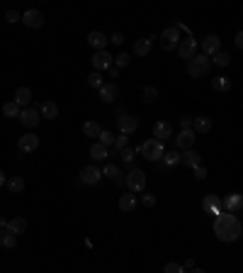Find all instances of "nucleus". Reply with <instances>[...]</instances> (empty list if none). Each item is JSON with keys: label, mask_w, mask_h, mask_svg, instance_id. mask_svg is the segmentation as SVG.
Returning <instances> with one entry per match:
<instances>
[{"label": "nucleus", "mask_w": 243, "mask_h": 273, "mask_svg": "<svg viewBox=\"0 0 243 273\" xmlns=\"http://www.w3.org/2000/svg\"><path fill=\"white\" fill-rule=\"evenodd\" d=\"M212 64H214V66H229V64H231V56H229V54H226V52H217V54H214V56H212Z\"/></svg>", "instance_id": "2f4dec72"}, {"label": "nucleus", "mask_w": 243, "mask_h": 273, "mask_svg": "<svg viewBox=\"0 0 243 273\" xmlns=\"http://www.w3.org/2000/svg\"><path fill=\"white\" fill-rule=\"evenodd\" d=\"M110 42H112V44H120V47H122V44H124V37L117 32V34H112V37H110Z\"/></svg>", "instance_id": "49530a36"}, {"label": "nucleus", "mask_w": 243, "mask_h": 273, "mask_svg": "<svg viewBox=\"0 0 243 273\" xmlns=\"http://www.w3.org/2000/svg\"><path fill=\"white\" fill-rule=\"evenodd\" d=\"M221 207H224V212L236 215L239 210H243V195L241 193H229V195L221 200Z\"/></svg>", "instance_id": "6e6552de"}, {"label": "nucleus", "mask_w": 243, "mask_h": 273, "mask_svg": "<svg viewBox=\"0 0 243 273\" xmlns=\"http://www.w3.org/2000/svg\"><path fill=\"white\" fill-rule=\"evenodd\" d=\"M136 151H139L146 161H161L163 154H166V146H163V141H158V139H146Z\"/></svg>", "instance_id": "f03ea898"}, {"label": "nucleus", "mask_w": 243, "mask_h": 273, "mask_svg": "<svg viewBox=\"0 0 243 273\" xmlns=\"http://www.w3.org/2000/svg\"><path fill=\"white\" fill-rule=\"evenodd\" d=\"M20 112H22V108H20L15 100H10V103L2 105V115H5V117H17V120H20Z\"/></svg>", "instance_id": "c85d7f7f"}, {"label": "nucleus", "mask_w": 243, "mask_h": 273, "mask_svg": "<svg viewBox=\"0 0 243 273\" xmlns=\"http://www.w3.org/2000/svg\"><path fill=\"white\" fill-rule=\"evenodd\" d=\"M17 146H20V151H22V154H29V151H37V149H39V136L34 135V132H27V135H22V136H20Z\"/></svg>", "instance_id": "9d476101"}, {"label": "nucleus", "mask_w": 243, "mask_h": 273, "mask_svg": "<svg viewBox=\"0 0 243 273\" xmlns=\"http://www.w3.org/2000/svg\"><path fill=\"white\" fill-rule=\"evenodd\" d=\"M107 42H110V37H105L102 32H90V34H88V44H90L93 49H97V52H105Z\"/></svg>", "instance_id": "aec40b11"}, {"label": "nucleus", "mask_w": 243, "mask_h": 273, "mask_svg": "<svg viewBox=\"0 0 243 273\" xmlns=\"http://www.w3.org/2000/svg\"><path fill=\"white\" fill-rule=\"evenodd\" d=\"M192 122H194V117H190V115L180 117V127H182V130H192Z\"/></svg>", "instance_id": "a18cd8bd"}, {"label": "nucleus", "mask_w": 243, "mask_h": 273, "mask_svg": "<svg viewBox=\"0 0 243 273\" xmlns=\"http://www.w3.org/2000/svg\"><path fill=\"white\" fill-rule=\"evenodd\" d=\"M117 127H120L122 135H134L136 132V127H139V122H136V117H131V115H122L117 117Z\"/></svg>", "instance_id": "2eb2a0df"}, {"label": "nucleus", "mask_w": 243, "mask_h": 273, "mask_svg": "<svg viewBox=\"0 0 243 273\" xmlns=\"http://www.w3.org/2000/svg\"><path fill=\"white\" fill-rule=\"evenodd\" d=\"M80 181H83L85 186H95V183L102 181V171H100L97 166H85V168L80 171Z\"/></svg>", "instance_id": "ddd939ff"}, {"label": "nucleus", "mask_w": 243, "mask_h": 273, "mask_svg": "<svg viewBox=\"0 0 243 273\" xmlns=\"http://www.w3.org/2000/svg\"><path fill=\"white\" fill-rule=\"evenodd\" d=\"M93 66L95 71H110V68L115 66V56L105 49V52H97L95 56H93Z\"/></svg>", "instance_id": "0eeeda50"}, {"label": "nucleus", "mask_w": 243, "mask_h": 273, "mask_svg": "<svg viewBox=\"0 0 243 273\" xmlns=\"http://www.w3.org/2000/svg\"><path fill=\"white\" fill-rule=\"evenodd\" d=\"M156 98H158V90H156L153 85H146V88H144V100H146V103H153Z\"/></svg>", "instance_id": "e433bc0d"}, {"label": "nucleus", "mask_w": 243, "mask_h": 273, "mask_svg": "<svg viewBox=\"0 0 243 273\" xmlns=\"http://www.w3.org/2000/svg\"><path fill=\"white\" fill-rule=\"evenodd\" d=\"M39 120H42V115H39V110H34V108H24V110L20 112V122H22L24 127H29V130H34V127L39 125Z\"/></svg>", "instance_id": "f8f14e48"}, {"label": "nucleus", "mask_w": 243, "mask_h": 273, "mask_svg": "<svg viewBox=\"0 0 243 273\" xmlns=\"http://www.w3.org/2000/svg\"><path fill=\"white\" fill-rule=\"evenodd\" d=\"M117 205H120L122 212H131V210L136 207V195H134V193H124Z\"/></svg>", "instance_id": "a878e982"}, {"label": "nucleus", "mask_w": 243, "mask_h": 273, "mask_svg": "<svg viewBox=\"0 0 243 273\" xmlns=\"http://www.w3.org/2000/svg\"><path fill=\"white\" fill-rule=\"evenodd\" d=\"M192 130H194V135H207V132H212V120L209 117H194V122H192Z\"/></svg>", "instance_id": "4be33fe9"}, {"label": "nucleus", "mask_w": 243, "mask_h": 273, "mask_svg": "<svg viewBox=\"0 0 243 273\" xmlns=\"http://www.w3.org/2000/svg\"><path fill=\"white\" fill-rule=\"evenodd\" d=\"M5 186H7V191H10V193H15V195H17V193H22V191H24V178L12 176V178H7V183H5Z\"/></svg>", "instance_id": "bb28decb"}, {"label": "nucleus", "mask_w": 243, "mask_h": 273, "mask_svg": "<svg viewBox=\"0 0 243 273\" xmlns=\"http://www.w3.org/2000/svg\"><path fill=\"white\" fill-rule=\"evenodd\" d=\"M241 232H243V227L236 215H231V212L217 215V219H214V234L219 237V242H226V244L236 242L241 237Z\"/></svg>", "instance_id": "f257e3e1"}, {"label": "nucleus", "mask_w": 243, "mask_h": 273, "mask_svg": "<svg viewBox=\"0 0 243 273\" xmlns=\"http://www.w3.org/2000/svg\"><path fill=\"white\" fill-rule=\"evenodd\" d=\"M5 183H7V178H5V173H2V171H0V188H2V186H5Z\"/></svg>", "instance_id": "8fccbe9b"}, {"label": "nucleus", "mask_w": 243, "mask_h": 273, "mask_svg": "<svg viewBox=\"0 0 243 273\" xmlns=\"http://www.w3.org/2000/svg\"><path fill=\"white\" fill-rule=\"evenodd\" d=\"M192 173H194V178H197V181H204V178L209 176L204 166H197V168H192Z\"/></svg>", "instance_id": "c03bdc74"}, {"label": "nucleus", "mask_w": 243, "mask_h": 273, "mask_svg": "<svg viewBox=\"0 0 243 273\" xmlns=\"http://www.w3.org/2000/svg\"><path fill=\"white\" fill-rule=\"evenodd\" d=\"M168 136H173V125H170V122H156V125H153V139L166 141Z\"/></svg>", "instance_id": "a211bd4d"}, {"label": "nucleus", "mask_w": 243, "mask_h": 273, "mask_svg": "<svg viewBox=\"0 0 243 273\" xmlns=\"http://www.w3.org/2000/svg\"><path fill=\"white\" fill-rule=\"evenodd\" d=\"M97 141H100V144H105V146L110 149V146H115V135H112V132H107V130H102V135L97 136Z\"/></svg>", "instance_id": "72a5a7b5"}, {"label": "nucleus", "mask_w": 243, "mask_h": 273, "mask_svg": "<svg viewBox=\"0 0 243 273\" xmlns=\"http://www.w3.org/2000/svg\"><path fill=\"white\" fill-rule=\"evenodd\" d=\"M2 227H5V229H7V219H5V217H2V215H0V229H2Z\"/></svg>", "instance_id": "09e8293b"}, {"label": "nucleus", "mask_w": 243, "mask_h": 273, "mask_svg": "<svg viewBox=\"0 0 243 273\" xmlns=\"http://www.w3.org/2000/svg\"><path fill=\"white\" fill-rule=\"evenodd\" d=\"M5 232H10V234H24L27 232V219L24 217H12V219H7V229Z\"/></svg>", "instance_id": "412c9836"}, {"label": "nucleus", "mask_w": 243, "mask_h": 273, "mask_svg": "<svg viewBox=\"0 0 243 273\" xmlns=\"http://www.w3.org/2000/svg\"><path fill=\"white\" fill-rule=\"evenodd\" d=\"M88 83H90V88H97V90H100V88L105 85V81H102V73H100V71H93V73L88 76Z\"/></svg>", "instance_id": "473e14b6"}, {"label": "nucleus", "mask_w": 243, "mask_h": 273, "mask_svg": "<svg viewBox=\"0 0 243 273\" xmlns=\"http://www.w3.org/2000/svg\"><path fill=\"white\" fill-rule=\"evenodd\" d=\"M194 139H197L194 130H180V135L175 136V144H178L180 151H187V149L194 146Z\"/></svg>", "instance_id": "4468645a"}, {"label": "nucleus", "mask_w": 243, "mask_h": 273, "mask_svg": "<svg viewBox=\"0 0 243 273\" xmlns=\"http://www.w3.org/2000/svg\"><path fill=\"white\" fill-rule=\"evenodd\" d=\"M190 273H204V271H202V269H192Z\"/></svg>", "instance_id": "3c124183"}, {"label": "nucleus", "mask_w": 243, "mask_h": 273, "mask_svg": "<svg viewBox=\"0 0 243 273\" xmlns=\"http://www.w3.org/2000/svg\"><path fill=\"white\" fill-rule=\"evenodd\" d=\"M90 156H93L95 161H102V159H110V149H107L105 144L95 141V144L90 146Z\"/></svg>", "instance_id": "b1692460"}, {"label": "nucleus", "mask_w": 243, "mask_h": 273, "mask_svg": "<svg viewBox=\"0 0 243 273\" xmlns=\"http://www.w3.org/2000/svg\"><path fill=\"white\" fill-rule=\"evenodd\" d=\"M141 205H144V207H153V205H156V195L144 193V195H141Z\"/></svg>", "instance_id": "79ce46f5"}, {"label": "nucleus", "mask_w": 243, "mask_h": 273, "mask_svg": "<svg viewBox=\"0 0 243 273\" xmlns=\"http://www.w3.org/2000/svg\"><path fill=\"white\" fill-rule=\"evenodd\" d=\"M22 22H24L29 29H39V27H44V15H42L39 10H24Z\"/></svg>", "instance_id": "9b49d317"}, {"label": "nucleus", "mask_w": 243, "mask_h": 273, "mask_svg": "<svg viewBox=\"0 0 243 273\" xmlns=\"http://www.w3.org/2000/svg\"><path fill=\"white\" fill-rule=\"evenodd\" d=\"M180 164V154L178 151H166L163 154V168H173Z\"/></svg>", "instance_id": "c756f323"}, {"label": "nucleus", "mask_w": 243, "mask_h": 273, "mask_svg": "<svg viewBox=\"0 0 243 273\" xmlns=\"http://www.w3.org/2000/svg\"><path fill=\"white\" fill-rule=\"evenodd\" d=\"M2 234H5V232H0V246H2Z\"/></svg>", "instance_id": "603ef678"}, {"label": "nucleus", "mask_w": 243, "mask_h": 273, "mask_svg": "<svg viewBox=\"0 0 243 273\" xmlns=\"http://www.w3.org/2000/svg\"><path fill=\"white\" fill-rule=\"evenodd\" d=\"M83 135H85V136H95V139H97V136L102 135V127H100L97 122H85V125H83Z\"/></svg>", "instance_id": "7c9ffc66"}, {"label": "nucleus", "mask_w": 243, "mask_h": 273, "mask_svg": "<svg viewBox=\"0 0 243 273\" xmlns=\"http://www.w3.org/2000/svg\"><path fill=\"white\" fill-rule=\"evenodd\" d=\"M97 93H100V100H102V103H115L117 95H120V88H117L115 83H105Z\"/></svg>", "instance_id": "dca6fc26"}, {"label": "nucleus", "mask_w": 243, "mask_h": 273, "mask_svg": "<svg viewBox=\"0 0 243 273\" xmlns=\"http://www.w3.org/2000/svg\"><path fill=\"white\" fill-rule=\"evenodd\" d=\"M131 64V56L129 54H120V56H115V68H126Z\"/></svg>", "instance_id": "58836bf2"}, {"label": "nucleus", "mask_w": 243, "mask_h": 273, "mask_svg": "<svg viewBox=\"0 0 243 273\" xmlns=\"http://www.w3.org/2000/svg\"><path fill=\"white\" fill-rule=\"evenodd\" d=\"M212 88L219 90V93H226V90H231V78L229 76H217V78H212Z\"/></svg>", "instance_id": "393cba45"}, {"label": "nucleus", "mask_w": 243, "mask_h": 273, "mask_svg": "<svg viewBox=\"0 0 243 273\" xmlns=\"http://www.w3.org/2000/svg\"><path fill=\"white\" fill-rule=\"evenodd\" d=\"M148 52H151V37H148V39H136L134 54H136V56H146Z\"/></svg>", "instance_id": "cd10ccee"}, {"label": "nucleus", "mask_w": 243, "mask_h": 273, "mask_svg": "<svg viewBox=\"0 0 243 273\" xmlns=\"http://www.w3.org/2000/svg\"><path fill=\"white\" fill-rule=\"evenodd\" d=\"M2 246H5V249H15V246H17V237L10 234V232H5V234H2Z\"/></svg>", "instance_id": "f704fd0d"}, {"label": "nucleus", "mask_w": 243, "mask_h": 273, "mask_svg": "<svg viewBox=\"0 0 243 273\" xmlns=\"http://www.w3.org/2000/svg\"><path fill=\"white\" fill-rule=\"evenodd\" d=\"M120 156H122V161H124V164H129V166H131V164H134V156H136V151L126 146V149H122V151H120Z\"/></svg>", "instance_id": "c9c22d12"}, {"label": "nucleus", "mask_w": 243, "mask_h": 273, "mask_svg": "<svg viewBox=\"0 0 243 273\" xmlns=\"http://www.w3.org/2000/svg\"><path fill=\"white\" fill-rule=\"evenodd\" d=\"M102 176H107V178H112V181H115V178L120 176V168H117L115 164H107V166L102 168Z\"/></svg>", "instance_id": "4c0bfd02"}, {"label": "nucleus", "mask_w": 243, "mask_h": 273, "mask_svg": "<svg viewBox=\"0 0 243 273\" xmlns=\"http://www.w3.org/2000/svg\"><path fill=\"white\" fill-rule=\"evenodd\" d=\"M209 68H212V59L204 56V54H197L194 59L187 61V76L190 78H202V76L209 73Z\"/></svg>", "instance_id": "7ed1b4c3"}, {"label": "nucleus", "mask_w": 243, "mask_h": 273, "mask_svg": "<svg viewBox=\"0 0 243 273\" xmlns=\"http://www.w3.org/2000/svg\"><path fill=\"white\" fill-rule=\"evenodd\" d=\"M178 52H180L182 59H194L197 56V39L190 34V37H185V39H180V44H178Z\"/></svg>", "instance_id": "423d86ee"}, {"label": "nucleus", "mask_w": 243, "mask_h": 273, "mask_svg": "<svg viewBox=\"0 0 243 273\" xmlns=\"http://www.w3.org/2000/svg\"><path fill=\"white\" fill-rule=\"evenodd\" d=\"M29 100H32V90H29V88H17V90H15V103H17L22 110L29 105Z\"/></svg>", "instance_id": "5701e85b"}, {"label": "nucleus", "mask_w": 243, "mask_h": 273, "mask_svg": "<svg viewBox=\"0 0 243 273\" xmlns=\"http://www.w3.org/2000/svg\"><path fill=\"white\" fill-rule=\"evenodd\" d=\"M178 44H180V32H178V27L163 29V34H161V47H163L166 52H173V49H178Z\"/></svg>", "instance_id": "39448f33"}, {"label": "nucleus", "mask_w": 243, "mask_h": 273, "mask_svg": "<svg viewBox=\"0 0 243 273\" xmlns=\"http://www.w3.org/2000/svg\"><path fill=\"white\" fill-rule=\"evenodd\" d=\"M39 115H42L44 120H56V117H59V105H56L54 100H44V103L39 105Z\"/></svg>", "instance_id": "f3484780"}, {"label": "nucleus", "mask_w": 243, "mask_h": 273, "mask_svg": "<svg viewBox=\"0 0 243 273\" xmlns=\"http://www.w3.org/2000/svg\"><path fill=\"white\" fill-rule=\"evenodd\" d=\"M5 20H7V22H20L22 15H20L17 10H7V12H5Z\"/></svg>", "instance_id": "37998d69"}, {"label": "nucleus", "mask_w": 243, "mask_h": 273, "mask_svg": "<svg viewBox=\"0 0 243 273\" xmlns=\"http://www.w3.org/2000/svg\"><path fill=\"white\" fill-rule=\"evenodd\" d=\"M234 42H236V47H239V49H243V32L236 34V39H234Z\"/></svg>", "instance_id": "de8ad7c7"}, {"label": "nucleus", "mask_w": 243, "mask_h": 273, "mask_svg": "<svg viewBox=\"0 0 243 273\" xmlns=\"http://www.w3.org/2000/svg\"><path fill=\"white\" fill-rule=\"evenodd\" d=\"M199 161H202V156H199L194 149H187V151H182L180 154V164H185L187 168H197V166H202Z\"/></svg>", "instance_id": "6ab92c4d"}, {"label": "nucleus", "mask_w": 243, "mask_h": 273, "mask_svg": "<svg viewBox=\"0 0 243 273\" xmlns=\"http://www.w3.org/2000/svg\"><path fill=\"white\" fill-rule=\"evenodd\" d=\"M217 52H221V39H219L217 34H209V37H204V39H202V54L212 59Z\"/></svg>", "instance_id": "1a4fd4ad"}, {"label": "nucleus", "mask_w": 243, "mask_h": 273, "mask_svg": "<svg viewBox=\"0 0 243 273\" xmlns=\"http://www.w3.org/2000/svg\"><path fill=\"white\" fill-rule=\"evenodd\" d=\"M126 141H129V136H126V135L115 136V149H117V151H122V149H126Z\"/></svg>", "instance_id": "a19ab883"}, {"label": "nucleus", "mask_w": 243, "mask_h": 273, "mask_svg": "<svg viewBox=\"0 0 243 273\" xmlns=\"http://www.w3.org/2000/svg\"><path fill=\"white\" fill-rule=\"evenodd\" d=\"M163 273H185V266H180V264H175V261H170V264H166V269H163Z\"/></svg>", "instance_id": "ea45409f"}, {"label": "nucleus", "mask_w": 243, "mask_h": 273, "mask_svg": "<svg viewBox=\"0 0 243 273\" xmlns=\"http://www.w3.org/2000/svg\"><path fill=\"white\" fill-rule=\"evenodd\" d=\"M124 183H126L129 193H144V188H146V173L139 171V168H131L129 176L124 178Z\"/></svg>", "instance_id": "20e7f679"}]
</instances>
